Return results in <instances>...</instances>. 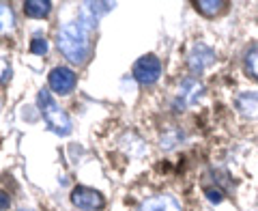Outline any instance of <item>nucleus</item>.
Here are the masks:
<instances>
[{"mask_svg": "<svg viewBox=\"0 0 258 211\" xmlns=\"http://www.w3.org/2000/svg\"><path fill=\"white\" fill-rule=\"evenodd\" d=\"M52 11V3L50 0H26L24 3V13L28 15V18H45L47 13Z\"/></svg>", "mask_w": 258, "mask_h": 211, "instance_id": "11", "label": "nucleus"}, {"mask_svg": "<svg viewBox=\"0 0 258 211\" xmlns=\"http://www.w3.org/2000/svg\"><path fill=\"white\" fill-rule=\"evenodd\" d=\"M213 61H215V52L211 50V47L205 45V43H196L191 47L187 63H189V69L194 71V74H200V71H205Z\"/></svg>", "mask_w": 258, "mask_h": 211, "instance_id": "6", "label": "nucleus"}, {"mask_svg": "<svg viewBox=\"0 0 258 211\" xmlns=\"http://www.w3.org/2000/svg\"><path fill=\"white\" fill-rule=\"evenodd\" d=\"M200 93H203V84L196 82L194 78H187L185 82L181 84V91H179V99L183 106H191L194 101H198Z\"/></svg>", "mask_w": 258, "mask_h": 211, "instance_id": "9", "label": "nucleus"}, {"mask_svg": "<svg viewBox=\"0 0 258 211\" xmlns=\"http://www.w3.org/2000/svg\"><path fill=\"white\" fill-rule=\"evenodd\" d=\"M9 209V196L5 192H0V211H7Z\"/></svg>", "mask_w": 258, "mask_h": 211, "instance_id": "18", "label": "nucleus"}, {"mask_svg": "<svg viewBox=\"0 0 258 211\" xmlns=\"http://www.w3.org/2000/svg\"><path fill=\"white\" fill-rule=\"evenodd\" d=\"M47 47H50V45H47V41H45V39H41V37H37V39H32V41H30V52L32 54L43 56L47 52Z\"/></svg>", "mask_w": 258, "mask_h": 211, "instance_id": "15", "label": "nucleus"}, {"mask_svg": "<svg viewBox=\"0 0 258 211\" xmlns=\"http://www.w3.org/2000/svg\"><path fill=\"white\" fill-rule=\"evenodd\" d=\"M13 24H15L13 11L7 5H0V35H3V32H9L13 28Z\"/></svg>", "mask_w": 258, "mask_h": 211, "instance_id": "13", "label": "nucleus"}, {"mask_svg": "<svg viewBox=\"0 0 258 211\" xmlns=\"http://www.w3.org/2000/svg\"><path fill=\"white\" fill-rule=\"evenodd\" d=\"M245 69H247L249 76H254L258 80V45L247 52V56H245Z\"/></svg>", "mask_w": 258, "mask_h": 211, "instance_id": "14", "label": "nucleus"}, {"mask_svg": "<svg viewBox=\"0 0 258 211\" xmlns=\"http://www.w3.org/2000/svg\"><path fill=\"white\" fill-rule=\"evenodd\" d=\"M76 82H78L76 71L69 67H54L50 71V76H47V84L58 95H69L76 88Z\"/></svg>", "mask_w": 258, "mask_h": 211, "instance_id": "4", "label": "nucleus"}, {"mask_svg": "<svg viewBox=\"0 0 258 211\" xmlns=\"http://www.w3.org/2000/svg\"><path fill=\"white\" fill-rule=\"evenodd\" d=\"M71 202L78 207V209H84V211H97L103 207V196L101 192H97L93 188H84V185H78L71 192Z\"/></svg>", "mask_w": 258, "mask_h": 211, "instance_id": "5", "label": "nucleus"}, {"mask_svg": "<svg viewBox=\"0 0 258 211\" xmlns=\"http://www.w3.org/2000/svg\"><path fill=\"white\" fill-rule=\"evenodd\" d=\"M224 7H226L224 0H198L196 3V9L203 15H207V18H213V15L222 13Z\"/></svg>", "mask_w": 258, "mask_h": 211, "instance_id": "12", "label": "nucleus"}, {"mask_svg": "<svg viewBox=\"0 0 258 211\" xmlns=\"http://www.w3.org/2000/svg\"><path fill=\"white\" fill-rule=\"evenodd\" d=\"M207 198L217 205V202H222V192H217V190H207Z\"/></svg>", "mask_w": 258, "mask_h": 211, "instance_id": "17", "label": "nucleus"}, {"mask_svg": "<svg viewBox=\"0 0 258 211\" xmlns=\"http://www.w3.org/2000/svg\"><path fill=\"white\" fill-rule=\"evenodd\" d=\"M20 211H30V209H20Z\"/></svg>", "mask_w": 258, "mask_h": 211, "instance_id": "19", "label": "nucleus"}, {"mask_svg": "<svg viewBox=\"0 0 258 211\" xmlns=\"http://www.w3.org/2000/svg\"><path fill=\"white\" fill-rule=\"evenodd\" d=\"M237 108L243 112L245 117H258V93L247 91L237 97Z\"/></svg>", "mask_w": 258, "mask_h": 211, "instance_id": "10", "label": "nucleus"}, {"mask_svg": "<svg viewBox=\"0 0 258 211\" xmlns=\"http://www.w3.org/2000/svg\"><path fill=\"white\" fill-rule=\"evenodd\" d=\"M37 103H39V110H41L43 119L47 121V125L58 136H67L71 134V119L67 117V112L60 110V106L56 103V99L52 97L50 91H39L37 95Z\"/></svg>", "mask_w": 258, "mask_h": 211, "instance_id": "2", "label": "nucleus"}, {"mask_svg": "<svg viewBox=\"0 0 258 211\" xmlns=\"http://www.w3.org/2000/svg\"><path fill=\"white\" fill-rule=\"evenodd\" d=\"M9 78H11V67H9V63H7L5 59H0V84H5Z\"/></svg>", "mask_w": 258, "mask_h": 211, "instance_id": "16", "label": "nucleus"}, {"mask_svg": "<svg viewBox=\"0 0 258 211\" xmlns=\"http://www.w3.org/2000/svg\"><path fill=\"white\" fill-rule=\"evenodd\" d=\"M138 211H181V205L170 194H157L144 200Z\"/></svg>", "mask_w": 258, "mask_h": 211, "instance_id": "7", "label": "nucleus"}, {"mask_svg": "<svg viewBox=\"0 0 258 211\" xmlns=\"http://www.w3.org/2000/svg\"><path fill=\"white\" fill-rule=\"evenodd\" d=\"M112 3H84L82 5V24L86 26H97L101 15H106L112 9Z\"/></svg>", "mask_w": 258, "mask_h": 211, "instance_id": "8", "label": "nucleus"}, {"mask_svg": "<svg viewBox=\"0 0 258 211\" xmlns=\"http://www.w3.org/2000/svg\"><path fill=\"white\" fill-rule=\"evenodd\" d=\"M132 74L140 84L151 86V84H155L161 76V61L155 54H147V56H142V59L136 61Z\"/></svg>", "mask_w": 258, "mask_h": 211, "instance_id": "3", "label": "nucleus"}, {"mask_svg": "<svg viewBox=\"0 0 258 211\" xmlns=\"http://www.w3.org/2000/svg\"><path fill=\"white\" fill-rule=\"evenodd\" d=\"M58 50L62 56L76 65H82L91 52V41H88V26L78 22H67L58 32Z\"/></svg>", "mask_w": 258, "mask_h": 211, "instance_id": "1", "label": "nucleus"}]
</instances>
